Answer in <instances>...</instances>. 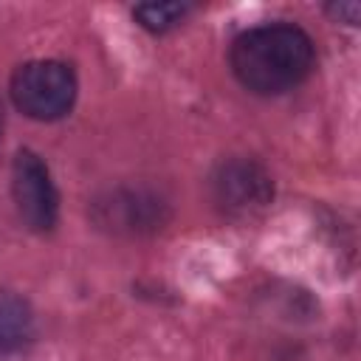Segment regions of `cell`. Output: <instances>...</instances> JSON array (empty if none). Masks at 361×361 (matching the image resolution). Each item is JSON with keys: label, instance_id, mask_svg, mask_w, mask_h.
Returning <instances> with one entry per match:
<instances>
[{"label": "cell", "instance_id": "cell-1", "mask_svg": "<svg viewBox=\"0 0 361 361\" xmlns=\"http://www.w3.org/2000/svg\"><path fill=\"white\" fill-rule=\"evenodd\" d=\"M316 62L307 31L290 23H268L243 31L228 51L237 82L257 96H279L302 85Z\"/></svg>", "mask_w": 361, "mask_h": 361}, {"label": "cell", "instance_id": "cell-2", "mask_svg": "<svg viewBox=\"0 0 361 361\" xmlns=\"http://www.w3.org/2000/svg\"><path fill=\"white\" fill-rule=\"evenodd\" d=\"M11 99L17 110L37 121L62 118L76 99V76L71 65L56 59H34L14 71L11 76Z\"/></svg>", "mask_w": 361, "mask_h": 361}, {"label": "cell", "instance_id": "cell-3", "mask_svg": "<svg viewBox=\"0 0 361 361\" xmlns=\"http://www.w3.org/2000/svg\"><path fill=\"white\" fill-rule=\"evenodd\" d=\"M11 195H14L20 220L31 231L45 234V231H51L56 226V217H59V195H56V186L51 180V172H48L45 161L37 152L20 149L14 155Z\"/></svg>", "mask_w": 361, "mask_h": 361}, {"label": "cell", "instance_id": "cell-4", "mask_svg": "<svg viewBox=\"0 0 361 361\" xmlns=\"http://www.w3.org/2000/svg\"><path fill=\"white\" fill-rule=\"evenodd\" d=\"M212 197L220 212L231 217H251L262 212L274 197V183L268 172L245 158H231L212 175Z\"/></svg>", "mask_w": 361, "mask_h": 361}, {"label": "cell", "instance_id": "cell-5", "mask_svg": "<svg viewBox=\"0 0 361 361\" xmlns=\"http://www.w3.org/2000/svg\"><path fill=\"white\" fill-rule=\"evenodd\" d=\"M102 214H110V212H121V214H113V217H104L102 226H110L116 231L127 228V231H141V228H155L161 223V203L155 197H144L138 192H118L110 197V203H99Z\"/></svg>", "mask_w": 361, "mask_h": 361}, {"label": "cell", "instance_id": "cell-6", "mask_svg": "<svg viewBox=\"0 0 361 361\" xmlns=\"http://www.w3.org/2000/svg\"><path fill=\"white\" fill-rule=\"evenodd\" d=\"M34 327L31 305L11 290H0V353L25 347L34 338Z\"/></svg>", "mask_w": 361, "mask_h": 361}, {"label": "cell", "instance_id": "cell-7", "mask_svg": "<svg viewBox=\"0 0 361 361\" xmlns=\"http://www.w3.org/2000/svg\"><path fill=\"white\" fill-rule=\"evenodd\" d=\"M192 11L189 3H141L133 8V17L152 34H164L175 28Z\"/></svg>", "mask_w": 361, "mask_h": 361}, {"label": "cell", "instance_id": "cell-8", "mask_svg": "<svg viewBox=\"0 0 361 361\" xmlns=\"http://www.w3.org/2000/svg\"><path fill=\"white\" fill-rule=\"evenodd\" d=\"M327 11L336 20H341V23H358V17H361V6L355 0H350V3H333V6H327Z\"/></svg>", "mask_w": 361, "mask_h": 361}, {"label": "cell", "instance_id": "cell-9", "mask_svg": "<svg viewBox=\"0 0 361 361\" xmlns=\"http://www.w3.org/2000/svg\"><path fill=\"white\" fill-rule=\"evenodd\" d=\"M0 127H3V107H0Z\"/></svg>", "mask_w": 361, "mask_h": 361}]
</instances>
